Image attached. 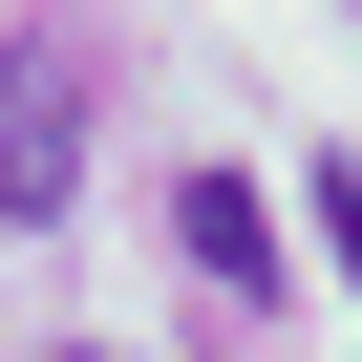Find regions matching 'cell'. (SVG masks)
I'll return each instance as SVG.
<instances>
[{"label": "cell", "mask_w": 362, "mask_h": 362, "mask_svg": "<svg viewBox=\"0 0 362 362\" xmlns=\"http://www.w3.org/2000/svg\"><path fill=\"white\" fill-rule=\"evenodd\" d=\"M170 235H192V277H214L235 320L277 298V256H256V192H235V170H192V192H170Z\"/></svg>", "instance_id": "2"}, {"label": "cell", "mask_w": 362, "mask_h": 362, "mask_svg": "<svg viewBox=\"0 0 362 362\" xmlns=\"http://www.w3.org/2000/svg\"><path fill=\"white\" fill-rule=\"evenodd\" d=\"M86 192V86L43 43H0V214H64Z\"/></svg>", "instance_id": "1"}]
</instances>
